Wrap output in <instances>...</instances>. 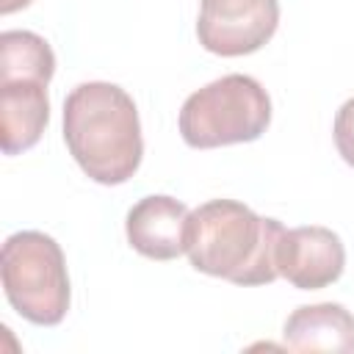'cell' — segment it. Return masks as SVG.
<instances>
[{
	"instance_id": "cell-1",
	"label": "cell",
	"mask_w": 354,
	"mask_h": 354,
	"mask_svg": "<svg viewBox=\"0 0 354 354\" xmlns=\"http://www.w3.org/2000/svg\"><path fill=\"white\" fill-rule=\"evenodd\" d=\"M64 141L75 163L100 185L127 183L144 158L133 97L105 80L75 86L64 100Z\"/></svg>"
},
{
	"instance_id": "cell-2",
	"label": "cell",
	"mask_w": 354,
	"mask_h": 354,
	"mask_svg": "<svg viewBox=\"0 0 354 354\" xmlns=\"http://www.w3.org/2000/svg\"><path fill=\"white\" fill-rule=\"evenodd\" d=\"M282 224L257 216L249 205L235 199H210L191 210L188 221V260L207 277L232 285H268L279 277L277 243Z\"/></svg>"
},
{
	"instance_id": "cell-3",
	"label": "cell",
	"mask_w": 354,
	"mask_h": 354,
	"mask_svg": "<svg viewBox=\"0 0 354 354\" xmlns=\"http://www.w3.org/2000/svg\"><path fill=\"white\" fill-rule=\"evenodd\" d=\"M177 124L194 149L249 144L271 124V97L249 75H224L183 102Z\"/></svg>"
},
{
	"instance_id": "cell-4",
	"label": "cell",
	"mask_w": 354,
	"mask_h": 354,
	"mask_svg": "<svg viewBox=\"0 0 354 354\" xmlns=\"http://www.w3.org/2000/svg\"><path fill=\"white\" fill-rule=\"evenodd\" d=\"M0 277L8 304L36 326H55L69 310L66 257L55 238L22 230L6 238Z\"/></svg>"
},
{
	"instance_id": "cell-5",
	"label": "cell",
	"mask_w": 354,
	"mask_h": 354,
	"mask_svg": "<svg viewBox=\"0 0 354 354\" xmlns=\"http://www.w3.org/2000/svg\"><path fill=\"white\" fill-rule=\"evenodd\" d=\"M279 25V0H199L196 39L221 58L257 53Z\"/></svg>"
},
{
	"instance_id": "cell-6",
	"label": "cell",
	"mask_w": 354,
	"mask_h": 354,
	"mask_svg": "<svg viewBox=\"0 0 354 354\" xmlns=\"http://www.w3.org/2000/svg\"><path fill=\"white\" fill-rule=\"evenodd\" d=\"M346 249L329 227L282 230L277 243V271L299 290H321L343 277Z\"/></svg>"
},
{
	"instance_id": "cell-7",
	"label": "cell",
	"mask_w": 354,
	"mask_h": 354,
	"mask_svg": "<svg viewBox=\"0 0 354 354\" xmlns=\"http://www.w3.org/2000/svg\"><path fill=\"white\" fill-rule=\"evenodd\" d=\"M191 210L166 194L138 199L124 218L127 243L149 260H174L188 249Z\"/></svg>"
},
{
	"instance_id": "cell-8",
	"label": "cell",
	"mask_w": 354,
	"mask_h": 354,
	"mask_svg": "<svg viewBox=\"0 0 354 354\" xmlns=\"http://www.w3.org/2000/svg\"><path fill=\"white\" fill-rule=\"evenodd\" d=\"M0 147L6 155H19L39 144L50 122L47 83L41 80H0Z\"/></svg>"
},
{
	"instance_id": "cell-9",
	"label": "cell",
	"mask_w": 354,
	"mask_h": 354,
	"mask_svg": "<svg viewBox=\"0 0 354 354\" xmlns=\"http://www.w3.org/2000/svg\"><path fill=\"white\" fill-rule=\"evenodd\" d=\"M282 343L290 351L354 354V315L337 301L301 304L288 315Z\"/></svg>"
},
{
	"instance_id": "cell-10",
	"label": "cell",
	"mask_w": 354,
	"mask_h": 354,
	"mask_svg": "<svg viewBox=\"0 0 354 354\" xmlns=\"http://www.w3.org/2000/svg\"><path fill=\"white\" fill-rule=\"evenodd\" d=\"M55 75V53L44 36L33 30H3L0 33V80H41L50 83Z\"/></svg>"
},
{
	"instance_id": "cell-11",
	"label": "cell",
	"mask_w": 354,
	"mask_h": 354,
	"mask_svg": "<svg viewBox=\"0 0 354 354\" xmlns=\"http://www.w3.org/2000/svg\"><path fill=\"white\" fill-rule=\"evenodd\" d=\"M335 147L340 158L354 169V97L346 100L335 113Z\"/></svg>"
},
{
	"instance_id": "cell-12",
	"label": "cell",
	"mask_w": 354,
	"mask_h": 354,
	"mask_svg": "<svg viewBox=\"0 0 354 354\" xmlns=\"http://www.w3.org/2000/svg\"><path fill=\"white\" fill-rule=\"evenodd\" d=\"M33 0H0V14H14L19 8H28Z\"/></svg>"
}]
</instances>
